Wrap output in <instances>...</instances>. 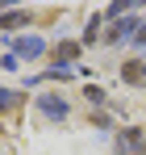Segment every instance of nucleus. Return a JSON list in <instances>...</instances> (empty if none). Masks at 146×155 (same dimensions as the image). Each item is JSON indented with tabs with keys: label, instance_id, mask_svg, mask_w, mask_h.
<instances>
[{
	"label": "nucleus",
	"instance_id": "obj_1",
	"mask_svg": "<svg viewBox=\"0 0 146 155\" xmlns=\"http://www.w3.org/2000/svg\"><path fill=\"white\" fill-rule=\"evenodd\" d=\"M117 147L129 155H146V130H125L121 138H117Z\"/></svg>",
	"mask_w": 146,
	"mask_h": 155
},
{
	"label": "nucleus",
	"instance_id": "obj_2",
	"mask_svg": "<svg viewBox=\"0 0 146 155\" xmlns=\"http://www.w3.org/2000/svg\"><path fill=\"white\" fill-rule=\"evenodd\" d=\"M46 51V42H42V38H21V42H17V54H29V59H33V54H42Z\"/></svg>",
	"mask_w": 146,
	"mask_h": 155
},
{
	"label": "nucleus",
	"instance_id": "obj_3",
	"mask_svg": "<svg viewBox=\"0 0 146 155\" xmlns=\"http://www.w3.org/2000/svg\"><path fill=\"white\" fill-rule=\"evenodd\" d=\"M42 113H46V117H63V113H67V105L59 101V97H42Z\"/></svg>",
	"mask_w": 146,
	"mask_h": 155
},
{
	"label": "nucleus",
	"instance_id": "obj_4",
	"mask_svg": "<svg viewBox=\"0 0 146 155\" xmlns=\"http://www.w3.org/2000/svg\"><path fill=\"white\" fill-rule=\"evenodd\" d=\"M121 76L129 80V84H142V80H146V67H142V63H125V71H121Z\"/></svg>",
	"mask_w": 146,
	"mask_h": 155
},
{
	"label": "nucleus",
	"instance_id": "obj_5",
	"mask_svg": "<svg viewBox=\"0 0 146 155\" xmlns=\"http://www.w3.org/2000/svg\"><path fill=\"white\" fill-rule=\"evenodd\" d=\"M54 54H59L63 63H71L75 54H79V46H75V42H63V46H59V51H54Z\"/></svg>",
	"mask_w": 146,
	"mask_h": 155
},
{
	"label": "nucleus",
	"instance_id": "obj_6",
	"mask_svg": "<svg viewBox=\"0 0 146 155\" xmlns=\"http://www.w3.org/2000/svg\"><path fill=\"white\" fill-rule=\"evenodd\" d=\"M25 21H29V17H25V13H8V17H4V21H0V25H4V29H17V25H25Z\"/></svg>",
	"mask_w": 146,
	"mask_h": 155
},
{
	"label": "nucleus",
	"instance_id": "obj_7",
	"mask_svg": "<svg viewBox=\"0 0 146 155\" xmlns=\"http://www.w3.org/2000/svg\"><path fill=\"white\" fill-rule=\"evenodd\" d=\"M17 105V92H8V88H0V109H13Z\"/></svg>",
	"mask_w": 146,
	"mask_h": 155
},
{
	"label": "nucleus",
	"instance_id": "obj_8",
	"mask_svg": "<svg viewBox=\"0 0 146 155\" xmlns=\"http://www.w3.org/2000/svg\"><path fill=\"white\" fill-rule=\"evenodd\" d=\"M142 38H146V29H142Z\"/></svg>",
	"mask_w": 146,
	"mask_h": 155
}]
</instances>
